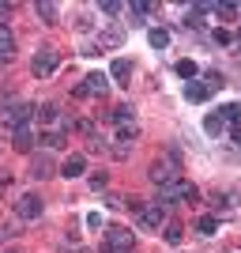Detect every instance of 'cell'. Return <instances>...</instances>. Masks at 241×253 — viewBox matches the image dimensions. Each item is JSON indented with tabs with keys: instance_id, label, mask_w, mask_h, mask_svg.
Returning <instances> with one entry per match:
<instances>
[{
	"instance_id": "cell-1",
	"label": "cell",
	"mask_w": 241,
	"mask_h": 253,
	"mask_svg": "<svg viewBox=\"0 0 241 253\" xmlns=\"http://www.w3.org/2000/svg\"><path fill=\"white\" fill-rule=\"evenodd\" d=\"M177 201H189V204L200 201V193H196V185H192V181L173 178L170 185H162V193H158V204H162V208H170V204H177Z\"/></svg>"
},
{
	"instance_id": "cell-2",
	"label": "cell",
	"mask_w": 241,
	"mask_h": 253,
	"mask_svg": "<svg viewBox=\"0 0 241 253\" xmlns=\"http://www.w3.org/2000/svg\"><path fill=\"white\" fill-rule=\"evenodd\" d=\"M136 250V234L125 227H109L102 238V253H132Z\"/></svg>"
},
{
	"instance_id": "cell-3",
	"label": "cell",
	"mask_w": 241,
	"mask_h": 253,
	"mask_svg": "<svg viewBox=\"0 0 241 253\" xmlns=\"http://www.w3.org/2000/svg\"><path fill=\"white\" fill-rule=\"evenodd\" d=\"M57 64H61V53H57V49H49V45L34 53V76H38V80H49Z\"/></svg>"
},
{
	"instance_id": "cell-4",
	"label": "cell",
	"mask_w": 241,
	"mask_h": 253,
	"mask_svg": "<svg viewBox=\"0 0 241 253\" xmlns=\"http://www.w3.org/2000/svg\"><path fill=\"white\" fill-rule=\"evenodd\" d=\"M105 91H109V76H105V72H91V76H83V84L75 87V95H79V98H83V95L102 98Z\"/></svg>"
},
{
	"instance_id": "cell-5",
	"label": "cell",
	"mask_w": 241,
	"mask_h": 253,
	"mask_svg": "<svg viewBox=\"0 0 241 253\" xmlns=\"http://www.w3.org/2000/svg\"><path fill=\"white\" fill-rule=\"evenodd\" d=\"M136 219H139V227H151V231H155V227L166 223V208H162V204H139Z\"/></svg>"
},
{
	"instance_id": "cell-6",
	"label": "cell",
	"mask_w": 241,
	"mask_h": 253,
	"mask_svg": "<svg viewBox=\"0 0 241 253\" xmlns=\"http://www.w3.org/2000/svg\"><path fill=\"white\" fill-rule=\"evenodd\" d=\"M31 174L38 181H49L53 174H57V163H53V155H42V151H34L31 155Z\"/></svg>"
},
{
	"instance_id": "cell-7",
	"label": "cell",
	"mask_w": 241,
	"mask_h": 253,
	"mask_svg": "<svg viewBox=\"0 0 241 253\" xmlns=\"http://www.w3.org/2000/svg\"><path fill=\"white\" fill-rule=\"evenodd\" d=\"M34 128H31V121H27V125H15L11 128V144H15V151H23V155H27V151H31L34 155Z\"/></svg>"
},
{
	"instance_id": "cell-8",
	"label": "cell",
	"mask_w": 241,
	"mask_h": 253,
	"mask_svg": "<svg viewBox=\"0 0 241 253\" xmlns=\"http://www.w3.org/2000/svg\"><path fill=\"white\" fill-rule=\"evenodd\" d=\"M15 215H19V219H38V215H42V197H34V193L19 197V201H15Z\"/></svg>"
},
{
	"instance_id": "cell-9",
	"label": "cell",
	"mask_w": 241,
	"mask_h": 253,
	"mask_svg": "<svg viewBox=\"0 0 241 253\" xmlns=\"http://www.w3.org/2000/svg\"><path fill=\"white\" fill-rule=\"evenodd\" d=\"M117 45H125V31L121 27H109V31H102L95 38V49L102 53V49H117Z\"/></svg>"
},
{
	"instance_id": "cell-10",
	"label": "cell",
	"mask_w": 241,
	"mask_h": 253,
	"mask_svg": "<svg viewBox=\"0 0 241 253\" xmlns=\"http://www.w3.org/2000/svg\"><path fill=\"white\" fill-rule=\"evenodd\" d=\"M4 121H11V125H27L31 121V106L27 102H11V106H4Z\"/></svg>"
},
{
	"instance_id": "cell-11",
	"label": "cell",
	"mask_w": 241,
	"mask_h": 253,
	"mask_svg": "<svg viewBox=\"0 0 241 253\" xmlns=\"http://www.w3.org/2000/svg\"><path fill=\"white\" fill-rule=\"evenodd\" d=\"M173 178H177V170H173V163H166V159L151 167V181H155L158 189H162V185H170V181H173Z\"/></svg>"
},
{
	"instance_id": "cell-12",
	"label": "cell",
	"mask_w": 241,
	"mask_h": 253,
	"mask_svg": "<svg viewBox=\"0 0 241 253\" xmlns=\"http://www.w3.org/2000/svg\"><path fill=\"white\" fill-rule=\"evenodd\" d=\"M83 170H87V159L83 155H68V159H64V167H61V174H64V178H79Z\"/></svg>"
},
{
	"instance_id": "cell-13",
	"label": "cell",
	"mask_w": 241,
	"mask_h": 253,
	"mask_svg": "<svg viewBox=\"0 0 241 253\" xmlns=\"http://www.w3.org/2000/svg\"><path fill=\"white\" fill-rule=\"evenodd\" d=\"M11 49H15V34H11L8 27L0 23V61H8V57H11Z\"/></svg>"
},
{
	"instance_id": "cell-14",
	"label": "cell",
	"mask_w": 241,
	"mask_h": 253,
	"mask_svg": "<svg viewBox=\"0 0 241 253\" xmlns=\"http://www.w3.org/2000/svg\"><path fill=\"white\" fill-rule=\"evenodd\" d=\"M147 42L155 45V49H166L170 45V31L166 27H151V31H147Z\"/></svg>"
},
{
	"instance_id": "cell-15",
	"label": "cell",
	"mask_w": 241,
	"mask_h": 253,
	"mask_svg": "<svg viewBox=\"0 0 241 253\" xmlns=\"http://www.w3.org/2000/svg\"><path fill=\"white\" fill-rule=\"evenodd\" d=\"M109 121H113V125H128V121H132V106L121 102L117 110H109Z\"/></svg>"
},
{
	"instance_id": "cell-16",
	"label": "cell",
	"mask_w": 241,
	"mask_h": 253,
	"mask_svg": "<svg viewBox=\"0 0 241 253\" xmlns=\"http://www.w3.org/2000/svg\"><path fill=\"white\" fill-rule=\"evenodd\" d=\"M57 117H61L57 102H45V106H38V121H45V125H57Z\"/></svg>"
},
{
	"instance_id": "cell-17",
	"label": "cell",
	"mask_w": 241,
	"mask_h": 253,
	"mask_svg": "<svg viewBox=\"0 0 241 253\" xmlns=\"http://www.w3.org/2000/svg\"><path fill=\"white\" fill-rule=\"evenodd\" d=\"M222 87H226L222 72H204V91H222Z\"/></svg>"
},
{
	"instance_id": "cell-18",
	"label": "cell",
	"mask_w": 241,
	"mask_h": 253,
	"mask_svg": "<svg viewBox=\"0 0 241 253\" xmlns=\"http://www.w3.org/2000/svg\"><path fill=\"white\" fill-rule=\"evenodd\" d=\"M34 11L42 15V23H57V15H61V8H57V4H49V0H42Z\"/></svg>"
},
{
	"instance_id": "cell-19",
	"label": "cell",
	"mask_w": 241,
	"mask_h": 253,
	"mask_svg": "<svg viewBox=\"0 0 241 253\" xmlns=\"http://www.w3.org/2000/svg\"><path fill=\"white\" fill-rule=\"evenodd\" d=\"M109 72H113L117 80H121V84H128V76H132V61H121V57H117V61H113V68H109Z\"/></svg>"
},
{
	"instance_id": "cell-20",
	"label": "cell",
	"mask_w": 241,
	"mask_h": 253,
	"mask_svg": "<svg viewBox=\"0 0 241 253\" xmlns=\"http://www.w3.org/2000/svg\"><path fill=\"white\" fill-rule=\"evenodd\" d=\"M196 231H200V234H207V238H211V234L219 231V219H215V215H200V223H196Z\"/></svg>"
},
{
	"instance_id": "cell-21",
	"label": "cell",
	"mask_w": 241,
	"mask_h": 253,
	"mask_svg": "<svg viewBox=\"0 0 241 253\" xmlns=\"http://www.w3.org/2000/svg\"><path fill=\"white\" fill-rule=\"evenodd\" d=\"M117 140H121V144H132V140H136V121H128V125H117Z\"/></svg>"
},
{
	"instance_id": "cell-22",
	"label": "cell",
	"mask_w": 241,
	"mask_h": 253,
	"mask_svg": "<svg viewBox=\"0 0 241 253\" xmlns=\"http://www.w3.org/2000/svg\"><path fill=\"white\" fill-rule=\"evenodd\" d=\"M42 144H49V148L64 144V128H49V132H42Z\"/></svg>"
},
{
	"instance_id": "cell-23",
	"label": "cell",
	"mask_w": 241,
	"mask_h": 253,
	"mask_svg": "<svg viewBox=\"0 0 241 253\" xmlns=\"http://www.w3.org/2000/svg\"><path fill=\"white\" fill-rule=\"evenodd\" d=\"M185 95H189V102H204L207 91H204V84H189V87H185Z\"/></svg>"
},
{
	"instance_id": "cell-24",
	"label": "cell",
	"mask_w": 241,
	"mask_h": 253,
	"mask_svg": "<svg viewBox=\"0 0 241 253\" xmlns=\"http://www.w3.org/2000/svg\"><path fill=\"white\" fill-rule=\"evenodd\" d=\"M181 234H185V231H181V223H166V242H170V246H177Z\"/></svg>"
},
{
	"instance_id": "cell-25",
	"label": "cell",
	"mask_w": 241,
	"mask_h": 253,
	"mask_svg": "<svg viewBox=\"0 0 241 253\" xmlns=\"http://www.w3.org/2000/svg\"><path fill=\"white\" fill-rule=\"evenodd\" d=\"M177 76L181 80H192L196 76V61H177Z\"/></svg>"
},
{
	"instance_id": "cell-26",
	"label": "cell",
	"mask_w": 241,
	"mask_h": 253,
	"mask_svg": "<svg viewBox=\"0 0 241 253\" xmlns=\"http://www.w3.org/2000/svg\"><path fill=\"white\" fill-rule=\"evenodd\" d=\"M211 204H215V208H234V193H215Z\"/></svg>"
},
{
	"instance_id": "cell-27",
	"label": "cell",
	"mask_w": 241,
	"mask_h": 253,
	"mask_svg": "<svg viewBox=\"0 0 241 253\" xmlns=\"http://www.w3.org/2000/svg\"><path fill=\"white\" fill-rule=\"evenodd\" d=\"M219 117H222V121H238V117H241V106H222Z\"/></svg>"
},
{
	"instance_id": "cell-28",
	"label": "cell",
	"mask_w": 241,
	"mask_h": 253,
	"mask_svg": "<svg viewBox=\"0 0 241 253\" xmlns=\"http://www.w3.org/2000/svg\"><path fill=\"white\" fill-rule=\"evenodd\" d=\"M204 128H207L211 136H215V132H222V117H219V114H211L207 121H204Z\"/></svg>"
},
{
	"instance_id": "cell-29",
	"label": "cell",
	"mask_w": 241,
	"mask_h": 253,
	"mask_svg": "<svg viewBox=\"0 0 241 253\" xmlns=\"http://www.w3.org/2000/svg\"><path fill=\"white\" fill-rule=\"evenodd\" d=\"M211 11H215V15H226V19H230V15H238V8H234V4H211Z\"/></svg>"
},
{
	"instance_id": "cell-30",
	"label": "cell",
	"mask_w": 241,
	"mask_h": 253,
	"mask_svg": "<svg viewBox=\"0 0 241 253\" xmlns=\"http://www.w3.org/2000/svg\"><path fill=\"white\" fill-rule=\"evenodd\" d=\"M132 11H136V15H151V4H147V0H136V4H132Z\"/></svg>"
},
{
	"instance_id": "cell-31",
	"label": "cell",
	"mask_w": 241,
	"mask_h": 253,
	"mask_svg": "<svg viewBox=\"0 0 241 253\" xmlns=\"http://www.w3.org/2000/svg\"><path fill=\"white\" fill-rule=\"evenodd\" d=\"M102 11H105V15H117V11H121V4H117V0H105Z\"/></svg>"
},
{
	"instance_id": "cell-32",
	"label": "cell",
	"mask_w": 241,
	"mask_h": 253,
	"mask_svg": "<svg viewBox=\"0 0 241 253\" xmlns=\"http://www.w3.org/2000/svg\"><path fill=\"white\" fill-rule=\"evenodd\" d=\"M230 140H234V144L241 148V128H234V132H230Z\"/></svg>"
},
{
	"instance_id": "cell-33",
	"label": "cell",
	"mask_w": 241,
	"mask_h": 253,
	"mask_svg": "<svg viewBox=\"0 0 241 253\" xmlns=\"http://www.w3.org/2000/svg\"><path fill=\"white\" fill-rule=\"evenodd\" d=\"M8 11H11V4H0V15H8Z\"/></svg>"
},
{
	"instance_id": "cell-34",
	"label": "cell",
	"mask_w": 241,
	"mask_h": 253,
	"mask_svg": "<svg viewBox=\"0 0 241 253\" xmlns=\"http://www.w3.org/2000/svg\"><path fill=\"white\" fill-rule=\"evenodd\" d=\"M68 253H91V250H68Z\"/></svg>"
},
{
	"instance_id": "cell-35",
	"label": "cell",
	"mask_w": 241,
	"mask_h": 253,
	"mask_svg": "<svg viewBox=\"0 0 241 253\" xmlns=\"http://www.w3.org/2000/svg\"><path fill=\"white\" fill-rule=\"evenodd\" d=\"M0 193H4V181H0Z\"/></svg>"
},
{
	"instance_id": "cell-36",
	"label": "cell",
	"mask_w": 241,
	"mask_h": 253,
	"mask_svg": "<svg viewBox=\"0 0 241 253\" xmlns=\"http://www.w3.org/2000/svg\"><path fill=\"white\" fill-rule=\"evenodd\" d=\"M238 11H241V8H238Z\"/></svg>"
}]
</instances>
